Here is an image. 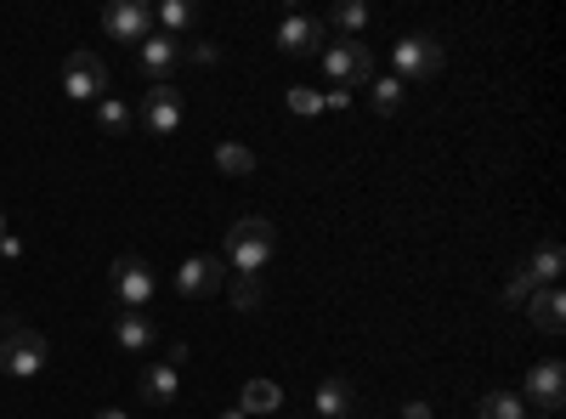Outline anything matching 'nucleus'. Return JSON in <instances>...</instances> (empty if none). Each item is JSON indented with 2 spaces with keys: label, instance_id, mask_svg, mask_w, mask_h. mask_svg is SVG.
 Here are the masks:
<instances>
[{
  "label": "nucleus",
  "instance_id": "1",
  "mask_svg": "<svg viewBox=\"0 0 566 419\" xmlns=\"http://www.w3.org/2000/svg\"><path fill=\"white\" fill-rule=\"evenodd\" d=\"M272 250H277V227L266 216H239L227 232V244H221V261L232 266V277H261Z\"/></svg>",
  "mask_w": 566,
  "mask_h": 419
},
{
  "label": "nucleus",
  "instance_id": "2",
  "mask_svg": "<svg viewBox=\"0 0 566 419\" xmlns=\"http://www.w3.org/2000/svg\"><path fill=\"white\" fill-rule=\"evenodd\" d=\"M442 40L437 34H402L397 45H391V80H402V85H431L437 74H442Z\"/></svg>",
  "mask_w": 566,
  "mask_h": 419
},
{
  "label": "nucleus",
  "instance_id": "3",
  "mask_svg": "<svg viewBox=\"0 0 566 419\" xmlns=\"http://www.w3.org/2000/svg\"><path fill=\"white\" fill-rule=\"evenodd\" d=\"M40 368H45V335L12 317L7 329H0V375H12V380H34Z\"/></svg>",
  "mask_w": 566,
  "mask_h": 419
},
{
  "label": "nucleus",
  "instance_id": "4",
  "mask_svg": "<svg viewBox=\"0 0 566 419\" xmlns=\"http://www.w3.org/2000/svg\"><path fill=\"white\" fill-rule=\"evenodd\" d=\"M323 69H328V80H335L340 91H357V85L374 80V52L363 40H328L323 45Z\"/></svg>",
  "mask_w": 566,
  "mask_h": 419
},
{
  "label": "nucleus",
  "instance_id": "5",
  "mask_svg": "<svg viewBox=\"0 0 566 419\" xmlns=\"http://www.w3.org/2000/svg\"><path fill=\"white\" fill-rule=\"evenodd\" d=\"M108 284H114V301H119L125 312H148V301H154V290H159L142 255H119L114 272H108Z\"/></svg>",
  "mask_w": 566,
  "mask_h": 419
},
{
  "label": "nucleus",
  "instance_id": "6",
  "mask_svg": "<svg viewBox=\"0 0 566 419\" xmlns=\"http://www.w3.org/2000/svg\"><path fill=\"white\" fill-rule=\"evenodd\" d=\"M63 91L74 103H103V91H108V63L97 52H69L63 57Z\"/></svg>",
  "mask_w": 566,
  "mask_h": 419
},
{
  "label": "nucleus",
  "instance_id": "7",
  "mask_svg": "<svg viewBox=\"0 0 566 419\" xmlns=\"http://www.w3.org/2000/svg\"><path fill=\"white\" fill-rule=\"evenodd\" d=\"M176 290H181L187 301L221 295V290H227V261H221V255H187V261L176 266Z\"/></svg>",
  "mask_w": 566,
  "mask_h": 419
},
{
  "label": "nucleus",
  "instance_id": "8",
  "mask_svg": "<svg viewBox=\"0 0 566 419\" xmlns=\"http://www.w3.org/2000/svg\"><path fill=\"white\" fill-rule=\"evenodd\" d=\"M154 29V7H142V0H114V7H103V34L119 40V45H142Z\"/></svg>",
  "mask_w": 566,
  "mask_h": 419
},
{
  "label": "nucleus",
  "instance_id": "9",
  "mask_svg": "<svg viewBox=\"0 0 566 419\" xmlns=\"http://www.w3.org/2000/svg\"><path fill=\"white\" fill-rule=\"evenodd\" d=\"M522 402H533L538 413H555V408L566 402V363H555V357L533 363V368H527V391H522Z\"/></svg>",
  "mask_w": 566,
  "mask_h": 419
},
{
  "label": "nucleus",
  "instance_id": "10",
  "mask_svg": "<svg viewBox=\"0 0 566 419\" xmlns=\"http://www.w3.org/2000/svg\"><path fill=\"white\" fill-rule=\"evenodd\" d=\"M181 63V40H170V34H148L136 45V69H142V80L148 85H170V69Z\"/></svg>",
  "mask_w": 566,
  "mask_h": 419
},
{
  "label": "nucleus",
  "instance_id": "11",
  "mask_svg": "<svg viewBox=\"0 0 566 419\" xmlns=\"http://www.w3.org/2000/svg\"><path fill=\"white\" fill-rule=\"evenodd\" d=\"M187 103H181V91L176 85H148V97H142V125H148L154 136H170L181 125Z\"/></svg>",
  "mask_w": 566,
  "mask_h": 419
},
{
  "label": "nucleus",
  "instance_id": "12",
  "mask_svg": "<svg viewBox=\"0 0 566 419\" xmlns=\"http://www.w3.org/2000/svg\"><path fill=\"white\" fill-rule=\"evenodd\" d=\"M277 45H283V52H290V57H306V52H323V23L317 18H306V12H290V18H283V29H277Z\"/></svg>",
  "mask_w": 566,
  "mask_h": 419
},
{
  "label": "nucleus",
  "instance_id": "13",
  "mask_svg": "<svg viewBox=\"0 0 566 419\" xmlns=\"http://www.w3.org/2000/svg\"><path fill=\"white\" fill-rule=\"evenodd\" d=\"M114 341H119L130 357H142V352H154L159 329H154V317H148V312H119V317H114Z\"/></svg>",
  "mask_w": 566,
  "mask_h": 419
},
{
  "label": "nucleus",
  "instance_id": "14",
  "mask_svg": "<svg viewBox=\"0 0 566 419\" xmlns=\"http://www.w3.org/2000/svg\"><path fill=\"white\" fill-rule=\"evenodd\" d=\"M142 402H154V408H170L176 397H181V375H176V368L170 363H148V368H142Z\"/></svg>",
  "mask_w": 566,
  "mask_h": 419
},
{
  "label": "nucleus",
  "instance_id": "15",
  "mask_svg": "<svg viewBox=\"0 0 566 419\" xmlns=\"http://www.w3.org/2000/svg\"><path fill=\"white\" fill-rule=\"evenodd\" d=\"M560 266H566V250L549 239V244H538V250L527 255V266H522V272H527V284H533V290H555Z\"/></svg>",
  "mask_w": 566,
  "mask_h": 419
},
{
  "label": "nucleus",
  "instance_id": "16",
  "mask_svg": "<svg viewBox=\"0 0 566 419\" xmlns=\"http://www.w3.org/2000/svg\"><path fill=\"white\" fill-rule=\"evenodd\" d=\"M527 317H533V329L560 335V323H566V295H560V290H533V295H527Z\"/></svg>",
  "mask_w": 566,
  "mask_h": 419
},
{
  "label": "nucleus",
  "instance_id": "17",
  "mask_svg": "<svg viewBox=\"0 0 566 419\" xmlns=\"http://www.w3.org/2000/svg\"><path fill=\"white\" fill-rule=\"evenodd\" d=\"M352 402H357V391H352V380H340V375H328V380L317 386V397H312V408H317L323 419H346Z\"/></svg>",
  "mask_w": 566,
  "mask_h": 419
},
{
  "label": "nucleus",
  "instance_id": "18",
  "mask_svg": "<svg viewBox=\"0 0 566 419\" xmlns=\"http://www.w3.org/2000/svg\"><path fill=\"white\" fill-rule=\"evenodd\" d=\"M216 170L221 176H255V154L244 143H216Z\"/></svg>",
  "mask_w": 566,
  "mask_h": 419
},
{
  "label": "nucleus",
  "instance_id": "19",
  "mask_svg": "<svg viewBox=\"0 0 566 419\" xmlns=\"http://www.w3.org/2000/svg\"><path fill=\"white\" fill-rule=\"evenodd\" d=\"M277 402H283V386H277V380H250V386H244V397H239V408H244V413H272Z\"/></svg>",
  "mask_w": 566,
  "mask_h": 419
},
{
  "label": "nucleus",
  "instance_id": "20",
  "mask_svg": "<svg viewBox=\"0 0 566 419\" xmlns=\"http://www.w3.org/2000/svg\"><path fill=\"white\" fill-rule=\"evenodd\" d=\"M154 23H159V29L176 40L181 29H193V23H199V12L187 7V0H165V7H154Z\"/></svg>",
  "mask_w": 566,
  "mask_h": 419
},
{
  "label": "nucleus",
  "instance_id": "21",
  "mask_svg": "<svg viewBox=\"0 0 566 419\" xmlns=\"http://www.w3.org/2000/svg\"><path fill=\"white\" fill-rule=\"evenodd\" d=\"M328 23H335L346 40H357V34L368 29V7H363V0H340V7L328 12Z\"/></svg>",
  "mask_w": 566,
  "mask_h": 419
},
{
  "label": "nucleus",
  "instance_id": "22",
  "mask_svg": "<svg viewBox=\"0 0 566 419\" xmlns=\"http://www.w3.org/2000/svg\"><path fill=\"white\" fill-rule=\"evenodd\" d=\"M482 419H527V402L515 391H488L482 397Z\"/></svg>",
  "mask_w": 566,
  "mask_h": 419
},
{
  "label": "nucleus",
  "instance_id": "23",
  "mask_svg": "<svg viewBox=\"0 0 566 419\" xmlns=\"http://www.w3.org/2000/svg\"><path fill=\"white\" fill-rule=\"evenodd\" d=\"M227 301L239 306V312H255V306L266 301V284H261V277H232V284H227Z\"/></svg>",
  "mask_w": 566,
  "mask_h": 419
},
{
  "label": "nucleus",
  "instance_id": "24",
  "mask_svg": "<svg viewBox=\"0 0 566 419\" xmlns=\"http://www.w3.org/2000/svg\"><path fill=\"white\" fill-rule=\"evenodd\" d=\"M368 91H374V97H368L374 114H397L402 108V80H391V74L386 80H368Z\"/></svg>",
  "mask_w": 566,
  "mask_h": 419
},
{
  "label": "nucleus",
  "instance_id": "25",
  "mask_svg": "<svg viewBox=\"0 0 566 419\" xmlns=\"http://www.w3.org/2000/svg\"><path fill=\"white\" fill-rule=\"evenodd\" d=\"M130 119H136V114H130V108H125L119 97H103V103H97V125H103L108 136H119V130H130Z\"/></svg>",
  "mask_w": 566,
  "mask_h": 419
},
{
  "label": "nucleus",
  "instance_id": "26",
  "mask_svg": "<svg viewBox=\"0 0 566 419\" xmlns=\"http://www.w3.org/2000/svg\"><path fill=\"white\" fill-rule=\"evenodd\" d=\"M181 57H193V63H221V45H216V40H181Z\"/></svg>",
  "mask_w": 566,
  "mask_h": 419
},
{
  "label": "nucleus",
  "instance_id": "27",
  "mask_svg": "<svg viewBox=\"0 0 566 419\" xmlns=\"http://www.w3.org/2000/svg\"><path fill=\"white\" fill-rule=\"evenodd\" d=\"M290 108H295V114H317L323 97H317V91H306V85H290Z\"/></svg>",
  "mask_w": 566,
  "mask_h": 419
},
{
  "label": "nucleus",
  "instance_id": "28",
  "mask_svg": "<svg viewBox=\"0 0 566 419\" xmlns=\"http://www.w3.org/2000/svg\"><path fill=\"white\" fill-rule=\"evenodd\" d=\"M527 295H533V284H527V272H515L510 284H504V306H527Z\"/></svg>",
  "mask_w": 566,
  "mask_h": 419
},
{
  "label": "nucleus",
  "instance_id": "29",
  "mask_svg": "<svg viewBox=\"0 0 566 419\" xmlns=\"http://www.w3.org/2000/svg\"><path fill=\"white\" fill-rule=\"evenodd\" d=\"M402 419H431V402H419V397L402 402Z\"/></svg>",
  "mask_w": 566,
  "mask_h": 419
},
{
  "label": "nucleus",
  "instance_id": "30",
  "mask_svg": "<svg viewBox=\"0 0 566 419\" xmlns=\"http://www.w3.org/2000/svg\"><path fill=\"white\" fill-rule=\"evenodd\" d=\"M97 419H130L125 408H97Z\"/></svg>",
  "mask_w": 566,
  "mask_h": 419
},
{
  "label": "nucleus",
  "instance_id": "31",
  "mask_svg": "<svg viewBox=\"0 0 566 419\" xmlns=\"http://www.w3.org/2000/svg\"><path fill=\"white\" fill-rule=\"evenodd\" d=\"M221 419H250V413H244V408H227V413H221Z\"/></svg>",
  "mask_w": 566,
  "mask_h": 419
},
{
  "label": "nucleus",
  "instance_id": "32",
  "mask_svg": "<svg viewBox=\"0 0 566 419\" xmlns=\"http://www.w3.org/2000/svg\"><path fill=\"white\" fill-rule=\"evenodd\" d=\"M0 232H7V210H0Z\"/></svg>",
  "mask_w": 566,
  "mask_h": 419
},
{
  "label": "nucleus",
  "instance_id": "33",
  "mask_svg": "<svg viewBox=\"0 0 566 419\" xmlns=\"http://www.w3.org/2000/svg\"><path fill=\"white\" fill-rule=\"evenodd\" d=\"M533 419H555V413H533Z\"/></svg>",
  "mask_w": 566,
  "mask_h": 419
}]
</instances>
